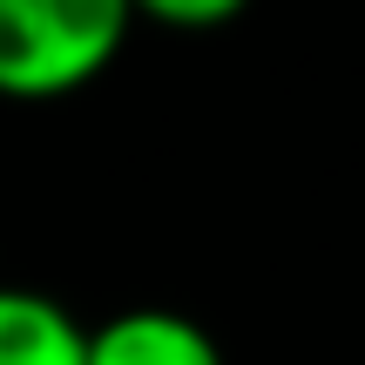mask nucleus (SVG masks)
Masks as SVG:
<instances>
[{"label":"nucleus","instance_id":"f257e3e1","mask_svg":"<svg viewBox=\"0 0 365 365\" xmlns=\"http://www.w3.org/2000/svg\"><path fill=\"white\" fill-rule=\"evenodd\" d=\"M135 0H0V95L54 102L122 54Z\"/></svg>","mask_w":365,"mask_h":365},{"label":"nucleus","instance_id":"f03ea898","mask_svg":"<svg viewBox=\"0 0 365 365\" xmlns=\"http://www.w3.org/2000/svg\"><path fill=\"white\" fill-rule=\"evenodd\" d=\"M88 365H230L223 345L170 304H135L88 325Z\"/></svg>","mask_w":365,"mask_h":365},{"label":"nucleus","instance_id":"7ed1b4c3","mask_svg":"<svg viewBox=\"0 0 365 365\" xmlns=\"http://www.w3.org/2000/svg\"><path fill=\"white\" fill-rule=\"evenodd\" d=\"M0 365H88V325L48 291L0 284Z\"/></svg>","mask_w":365,"mask_h":365},{"label":"nucleus","instance_id":"20e7f679","mask_svg":"<svg viewBox=\"0 0 365 365\" xmlns=\"http://www.w3.org/2000/svg\"><path fill=\"white\" fill-rule=\"evenodd\" d=\"M250 0H135V21H163V27H223L237 21Z\"/></svg>","mask_w":365,"mask_h":365}]
</instances>
